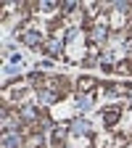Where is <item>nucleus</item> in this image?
Wrapping results in <instances>:
<instances>
[{"label": "nucleus", "instance_id": "f257e3e1", "mask_svg": "<svg viewBox=\"0 0 132 148\" xmlns=\"http://www.w3.org/2000/svg\"><path fill=\"white\" fill-rule=\"evenodd\" d=\"M18 143H21V140H18L16 132H8V135H5V148H16Z\"/></svg>", "mask_w": 132, "mask_h": 148}, {"label": "nucleus", "instance_id": "f03ea898", "mask_svg": "<svg viewBox=\"0 0 132 148\" xmlns=\"http://www.w3.org/2000/svg\"><path fill=\"white\" fill-rule=\"evenodd\" d=\"M87 130H90V124L85 119H77V122H74V132H87Z\"/></svg>", "mask_w": 132, "mask_h": 148}, {"label": "nucleus", "instance_id": "7ed1b4c3", "mask_svg": "<svg viewBox=\"0 0 132 148\" xmlns=\"http://www.w3.org/2000/svg\"><path fill=\"white\" fill-rule=\"evenodd\" d=\"M24 42H27V45H37V42H40V34H34V32L24 34Z\"/></svg>", "mask_w": 132, "mask_h": 148}, {"label": "nucleus", "instance_id": "20e7f679", "mask_svg": "<svg viewBox=\"0 0 132 148\" xmlns=\"http://www.w3.org/2000/svg\"><path fill=\"white\" fill-rule=\"evenodd\" d=\"M40 101H45V103H53V101H55V95H53V92H42V95H40Z\"/></svg>", "mask_w": 132, "mask_h": 148}]
</instances>
